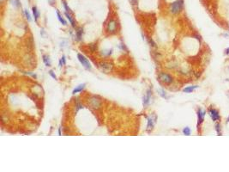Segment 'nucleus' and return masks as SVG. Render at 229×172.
<instances>
[{"mask_svg": "<svg viewBox=\"0 0 229 172\" xmlns=\"http://www.w3.org/2000/svg\"><path fill=\"white\" fill-rule=\"evenodd\" d=\"M10 3L15 8H20L21 7V2L20 0H10Z\"/></svg>", "mask_w": 229, "mask_h": 172, "instance_id": "f3484780", "label": "nucleus"}, {"mask_svg": "<svg viewBox=\"0 0 229 172\" xmlns=\"http://www.w3.org/2000/svg\"><path fill=\"white\" fill-rule=\"evenodd\" d=\"M32 10H33V15H34V21H35L36 22H38V19H39L40 16V13L39 10L37 9V7L36 6H34L32 8Z\"/></svg>", "mask_w": 229, "mask_h": 172, "instance_id": "9b49d317", "label": "nucleus"}, {"mask_svg": "<svg viewBox=\"0 0 229 172\" xmlns=\"http://www.w3.org/2000/svg\"><path fill=\"white\" fill-rule=\"evenodd\" d=\"M65 16L67 17V19H68V20H69V22H70V23H71L72 27H73V28H75V27H76V22H75V21H74L73 17L71 16V13H70V12L65 11Z\"/></svg>", "mask_w": 229, "mask_h": 172, "instance_id": "f8f14e48", "label": "nucleus"}, {"mask_svg": "<svg viewBox=\"0 0 229 172\" xmlns=\"http://www.w3.org/2000/svg\"><path fill=\"white\" fill-rule=\"evenodd\" d=\"M57 16H58V21H59V22H61V23L63 24V25H67L66 21H65V19L63 18V16H62L60 15V13H59V11H58V10H57Z\"/></svg>", "mask_w": 229, "mask_h": 172, "instance_id": "2eb2a0df", "label": "nucleus"}, {"mask_svg": "<svg viewBox=\"0 0 229 172\" xmlns=\"http://www.w3.org/2000/svg\"><path fill=\"white\" fill-rule=\"evenodd\" d=\"M206 111L203 110L202 109H198L197 110V128L199 129V126L202 125V123L204 121V117H205Z\"/></svg>", "mask_w": 229, "mask_h": 172, "instance_id": "423d86ee", "label": "nucleus"}, {"mask_svg": "<svg viewBox=\"0 0 229 172\" xmlns=\"http://www.w3.org/2000/svg\"><path fill=\"white\" fill-rule=\"evenodd\" d=\"M130 2H131L132 5H136L137 3V0H130Z\"/></svg>", "mask_w": 229, "mask_h": 172, "instance_id": "cd10ccee", "label": "nucleus"}, {"mask_svg": "<svg viewBox=\"0 0 229 172\" xmlns=\"http://www.w3.org/2000/svg\"><path fill=\"white\" fill-rule=\"evenodd\" d=\"M49 74H50V76H51L53 78H54V79H57V76L55 75L54 74V72H53V71H49Z\"/></svg>", "mask_w": 229, "mask_h": 172, "instance_id": "393cba45", "label": "nucleus"}, {"mask_svg": "<svg viewBox=\"0 0 229 172\" xmlns=\"http://www.w3.org/2000/svg\"><path fill=\"white\" fill-rule=\"evenodd\" d=\"M215 129H216L218 135H221V127L220 123H216V124L215 125Z\"/></svg>", "mask_w": 229, "mask_h": 172, "instance_id": "aec40b11", "label": "nucleus"}, {"mask_svg": "<svg viewBox=\"0 0 229 172\" xmlns=\"http://www.w3.org/2000/svg\"><path fill=\"white\" fill-rule=\"evenodd\" d=\"M227 122H229V116H228V120H227Z\"/></svg>", "mask_w": 229, "mask_h": 172, "instance_id": "2f4dec72", "label": "nucleus"}, {"mask_svg": "<svg viewBox=\"0 0 229 172\" xmlns=\"http://www.w3.org/2000/svg\"><path fill=\"white\" fill-rule=\"evenodd\" d=\"M151 90H148L147 91V94L143 97V107H147V106L149 104V101H150V96H151Z\"/></svg>", "mask_w": 229, "mask_h": 172, "instance_id": "9d476101", "label": "nucleus"}, {"mask_svg": "<svg viewBox=\"0 0 229 172\" xmlns=\"http://www.w3.org/2000/svg\"><path fill=\"white\" fill-rule=\"evenodd\" d=\"M209 114L211 117L213 121H218L221 120V116H220L219 111L216 110V109H209Z\"/></svg>", "mask_w": 229, "mask_h": 172, "instance_id": "0eeeda50", "label": "nucleus"}, {"mask_svg": "<svg viewBox=\"0 0 229 172\" xmlns=\"http://www.w3.org/2000/svg\"><path fill=\"white\" fill-rule=\"evenodd\" d=\"M66 64V60H65V56H63L59 60V67H61L63 65H65Z\"/></svg>", "mask_w": 229, "mask_h": 172, "instance_id": "4be33fe9", "label": "nucleus"}, {"mask_svg": "<svg viewBox=\"0 0 229 172\" xmlns=\"http://www.w3.org/2000/svg\"><path fill=\"white\" fill-rule=\"evenodd\" d=\"M155 121H156V116H154L153 117H148V126H147V131L150 132L153 130L154 126V124H155Z\"/></svg>", "mask_w": 229, "mask_h": 172, "instance_id": "1a4fd4ad", "label": "nucleus"}, {"mask_svg": "<svg viewBox=\"0 0 229 172\" xmlns=\"http://www.w3.org/2000/svg\"><path fill=\"white\" fill-rule=\"evenodd\" d=\"M117 29H118V22L114 19H110L108 21L107 24V27H106V30L108 34H115L117 32Z\"/></svg>", "mask_w": 229, "mask_h": 172, "instance_id": "f03ea898", "label": "nucleus"}, {"mask_svg": "<svg viewBox=\"0 0 229 172\" xmlns=\"http://www.w3.org/2000/svg\"><path fill=\"white\" fill-rule=\"evenodd\" d=\"M4 1H5V0H0V2H1V3H3Z\"/></svg>", "mask_w": 229, "mask_h": 172, "instance_id": "7c9ffc66", "label": "nucleus"}, {"mask_svg": "<svg viewBox=\"0 0 229 172\" xmlns=\"http://www.w3.org/2000/svg\"><path fill=\"white\" fill-rule=\"evenodd\" d=\"M58 135H59V136H61V135H62L61 134V127L58 128Z\"/></svg>", "mask_w": 229, "mask_h": 172, "instance_id": "c85d7f7f", "label": "nucleus"}, {"mask_svg": "<svg viewBox=\"0 0 229 172\" xmlns=\"http://www.w3.org/2000/svg\"><path fill=\"white\" fill-rule=\"evenodd\" d=\"M24 13H25V16H26V18H27V20L28 21V22H31L30 14H29V12L27 11V10H24Z\"/></svg>", "mask_w": 229, "mask_h": 172, "instance_id": "b1692460", "label": "nucleus"}, {"mask_svg": "<svg viewBox=\"0 0 229 172\" xmlns=\"http://www.w3.org/2000/svg\"><path fill=\"white\" fill-rule=\"evenodd\" d=\"M183 133H184L185 135H187V136L190 135V127L186 126V127L184 128V129H183Z\"/></svg>", "mask_w": 229, "mask_h": 172, "instance_id": "412c9836", "label": "nucleus"}, {"mask_svg": "<svg viewBox=\"0 0 229 172\" xmlns=\"http://www.w3.org/2000/svg\"><path fill=\"white\" fill-rule=\"evenodd\" d=\"M183 5H184V2L183 0H177V1H174L173 3H171L170 5V11L171 13L174 14H178L183 9Z\"/></svg>", "mask_w": 229, "mask_h": 172, "instance_id": "f257e3e1", "label": "nucleus"}, {"mask_svg": "<svg viewBox=\"0 0 229 172\" xmlns=\"http://www.w3.org/2000/svg\"><path fill=\"white\" fill-rule=\"evenodd\" d=\"M226 54L229 55V47H228V48H227V49H226Z\"/></svg>", "mask_w": 229, "mask_h": 172, "instance_id": "c756f323", "label": "nucleus"}, {"mask_svg": "<svg viewBox=\"0 0 229 172\" xmlns=\"http://www.w3.org/2000/svg\"><path fill=\"white\" fill-rule=\"evenodd\" d=\"M159 79L161 81V82L164 83V84H172V83H173V77H172L171 75H169V74L165 73V72H162V73H160V75H159Z\"/></svg>", "mask_w": 229, "mask_h": 172, "instance_id": "7ed1b4c3", "label": "nucleus"}, {"mask_svg": "<svg viewBox=\"0 0 229 172\" xmlns=\"http://www.w3.org/2000/svg\"><path fill=\"white\" fill-rule=\"evenodd\" d=\"M43 61H44L45 65H46V66H50V65H51L49 56H47V55H43Z\"/></svg>", "mask_w": 229, "mask_h": 172, "instance_id": "a211bd4d", "label": "nucleus"}, {"mask_svg": "<svg viewBox=\"0 0 229 172\" xmlns=\"http://www.w3.org/2000/svg\"><path fill=\"white\" fill-rule=\"evenodd\" d=\"M197 86L195 85V86H189V87H186V88H185L183 90V91L185 92V93H191L192 91H193L195 89H197Z\"/></svg>", "mask_w": 229, "mask_h": 172, "instance_id": "dca6fc26", "label": "nucleus"}, {"mask_svg": "<svg viewBox=\"0 0 229 172\" xmlns=\"http://www.w3.org/2000/svg\"><path fill=\"white\" fill-rule=\"evenodd\" d=\"M82 33H83V30H82V29H81V28H79V29H77V30H76V41H81V37H82Z\"/></svg>", "mask_w": 229, "mask_h": 172, "instance_id": "ddd939ff", "label": "nucleus"}, {"mask_svg": "<svg viewBox=\"0 0 229 172\" xmlns=\"http://www.w3.org/2000/svg\"><path fill=\"white\" fill-rule=\"evenodd\" d=\"M77 59L80 61V63L87 69V70H91V65H90L89 61L88 60V59H86L82 54L81 53H78L77 54Z\"/></svg>", "mask_w": 229, "mask_h": 172, "instance_id": "39448f33", "label": "nucleus"}, {"mask_svg": "<svg viewBox=\"0 0 229 172\" xmlns=\"http://www.w3.org/2000/svg\"><path fill=\"white\" fill-rule=\"evenodd\" d=\"M47 1L51 5H54L55 3H56V0H47Z\"/></svg>", "mask_w": 229, "mask_h": 172, "instance_id": "bb28decb", "label": "nucleus"}, {"mask_svg": "<svg viewBox=\"0 0 229 172\" xmlns=\"http://www.w3.org/2000/svg\"><path fill=\"white\" fill-rule=\"evenodd\" d=\"M99 66H100V70L103 72H105V73L110 72L112 69V65L108 63V62H101V63H100V65H99Z\"/></svg>", "mask_w": 229, "mask_h": 172, "instance_id": "6e6552de", "label": "nucleus"}, {"mask_svg": "<svg viewBox=\"0 0 229 172\" xmlns=\"http://www.w3.org/2000/svg\"><path fill=\"white\" fill-rule=\"evenodd\" d=\"M88 104L91 106V108L94 109H98L101 106V101L96 96H92L88 100Z\"/></svg>", "mask_w": 229, "mask_h": 172, "instance_id": "20e7f679", "label": "nucleus"}, {"mask_svg": "<svg viewBox=\"0 0 229 172\" xmlns=\"http://www.w3.org/2000/svg\"><path fill=\"white\" fill-rule=\"evenodd\" d=\"M85 85H86L85 84H80V85L76 86V88L73 90V91H72V94H73V95H75V94L78 93V92H81V90H82L83 89H84Z\"/></svg>", "mask_w": 229, "mask_h": 172, "instance_id": "4468645a", "label": "nucleus"}, {"mask_svg": "<svg viewBox=\"0 0 229 172\" xmlns=\"http://www.w3.org/2000/svg\"><path fill=\"white\" fill-rule=\"evenodd\" d=\"M62 3H63V6H64V8H65V10H66L67 12H70V13H72L71 10H70V7L68 6V3H67V2L65 1V0H62Z\"/></svg>", "mask_w": 229, "mask_h": 172, "instance_id": "6ab92c4d", "label": "nucleus"}, {"mask_svg": "<svg viewBox=\"0 0 229 172\" xmlns=\"http://www.w3.org/2000/svg\"><path fill=\"white\" fill-rule=\"evenodd\" d=\"M158 92H159V94L163 97V98H168L167 95H166V92H165L163 90H158Z\"/></svg>", "mask_w": 229, "mask_h": 172, "instance_id": "5701e85b", "label": "nucleus"}, {"mask_svg": "<svg viewBox=\"0 0 229 172\" xmlns=\"http://www.w3.org/2000/svg\"><path fill=\"white\" fill-rule=\"evenodd\" d=\"M111 53H112V51H105L102 53V54L103 55H110Z\"/></svg>", "mask_w": 229, "mask_h": 172, "instance_id": "a878e982", "label": "nucleus"}]
</instances>
